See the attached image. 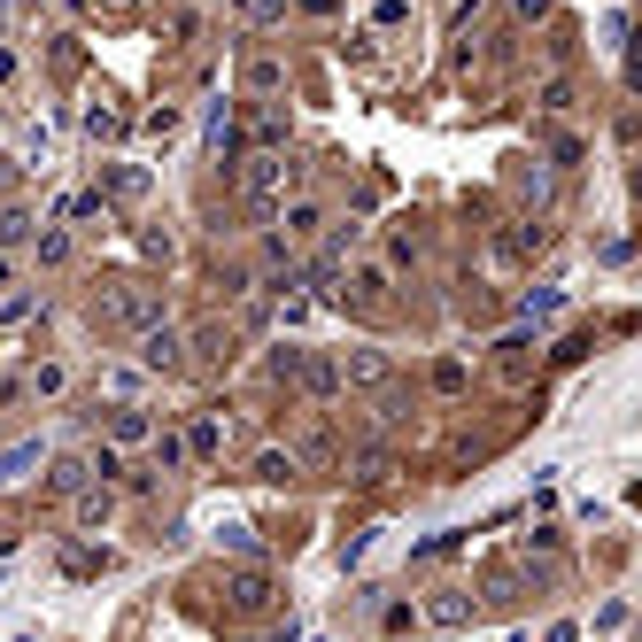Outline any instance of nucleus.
Returning a JSON list of instances; mask_svg holds the SVG:
<instances>
[{"label": "nucleus", "instance_id": "4", "mask_svg": "<svg viewBox=\"0 0 642 642\" xmlns=\"http://www.w3.org/2000/svg\"><path fill=\"white\" fill-rule=\"evenodd\" d=\"M109 310H117L124 325H147V318H155V294H140V287H117V294H109Z\"/></svg>", "mask_w": 642, "mask_h": 642}, {"label": "nucleus", "instance_id": "1", "mask_svg": "<svg viewBox=\"0 0 642 642\" xmlns=\"http://www.w3.org/2000/svg\"><path fill=\"white\" fill-rule=\"evenodd\" d=\"M279 186H287V155H271V147H263V155H248V171H240V194H248V202H271Z\"/></svg>", "mask_w": 642, "mask_h": 642}, {"label": "nucleus", "instance_id": "9", "mask_svg": "<svg viewBox=\"0 0 642 642\" xmlns=\"http://www.w3.org/2000/svg\"><path fill=\"white\" fill-rule=\"evenodd\" d=\"M256 472H263V480H287V472H294V457H287V449H263V457H256Z\"/></svg>", "mask_w": 642, "mask_h": 642}, {"label": "nucleus", "instance_id": "7", "mask_svg": "<svg viewBox=\"0 0 642 642\" xmlns=\"http://www.w3.org/2000/svg\"><path fill=\"white\" fill-rule=\"evenodd\" d=\"M349 380H364V387L387 380V356H349Z\"/></svg>", "mask_w": 642, "mask_h": 642}, {"label": "nucleus", "instance_id": "8", "mask_svg": "<svg viewBox=\"0 0 642 642\" xmlns=\"http://www.w3.org/2000/svg\"><path fill=\"white\" fill-rule=\"evenodd\" d=\"M186 449H194V457H217V449H225V426H194V441H186Z\"/></svg>", "mask_w": 642, "mask_h": 642}, {"label": "nucleus", "instance_id": "5", "mask_svg": "<svg viewBox=\"0 0 642 642\" xmlns=\"http://www.w3.org/2000/svg\"><path fill=\"white\" fill-rule=\"evenodd\" d=\"M318 233V202H294L287 209V240H310Z\"/></svg>", "mask_w": 642, "mask_h": 642}, {"label": "nucleus", "instance_id": "10", "mask_svg": "<svg viewBox=\"0 0 642 642\" xmlns=\"http://www.w3.org/2000/svg\"><path fill=\"white\" fill-rule=\"evenodd\" d=\"M109 434H117V441H147V418H140V410H117V426H109Z\"/></svg>", "mask_w": 642, "mask_h": 642}, {"label": "nucleus", "instance_id": "11", "mask_svg": "<svg viewBox=\"0 0 642 642\" xmlns=\"http://www.w3.org/2000/svg\"><path fill=\"white\" fill-rule=\"evenodd\" d=\"M0 279H8V256H0Z\"/></svg>", "mask_w": 642, "mask_h": 642}, {"label": "nucleus", "instance_id": "6", "mask_svg": "<svg viewBox=\"0 0 642 642\" xmlns=\"http://www.w3.org/2000/svg\"><path fill=\"white\" fill-rule=\"evenodd\" d=\"M86 132H93V140H117L124 117H117V109H86Z\"/></svg>", "mask_w": 642, "mask_h": 642}, {"label": "nucleus", "instance_id": "3", "mask_svg": "<svg viewBox=\"0 0 642 642\" xmlns=\"http://www.w3.org/2000/svg\"><path fill=\"white\" fill-rule=\"evenodd\" d=\"M140 364L147 372H178V333L163 325V333H140Z\"/></svg>", "mask_w": 642, "mask_h": 642}, {"label": "nucleus", "instance_id": "2", "mask_svg": "<svg viewBox=\"0 0 642 642\" xmlns=\"http://www.w3.org/2000/svg\"><path fill=\"white\" fill-rule=\"evenodd\" d=\"M240 86H248V93H279V86H287V62H279V55H248V62H240Z\"/></svg>", "mask_w": 642, "mask_h": 642}]
</instances>
